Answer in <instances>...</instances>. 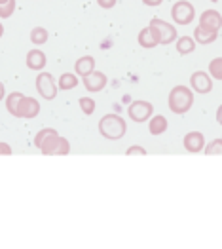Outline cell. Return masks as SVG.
<instances>
[{
	"label": "cell",
	"mask_w": 222,
	"mask_h": 249,
	"mask_svg": "<svg viewBox=\"0 0 222 249\" xmlns=\"http://www.w3.org/2000/svg\"><path fill=\"white\" fill-rule=\"evenodd\" d=\"M34 146L40 148L44 156H65L70 152V143L59 135L53 127H44L34 135Z\"/></svg>",
	"instance_id": "obj_1"
},
{
	"label": "cell",
	"mask_w": 222,
	"mask_h": 249,
	"mask_svg": "<svg viewBox=\"0 0 222 249\" xmlns=\"http://www.w3.org/2000/svg\"><path fill=\"white\" fill-rule=\"evenodd\" d=\"M167 105H169V110L173 114H186L192 105H194V91L192 88H186V86H175L171 91H169V97H167Z\"/></svg>",
	"instance_id": "obj_2"
},
{
	"label": "cell",
	"mask_w": 222,
	"mask_h": 249,
	"mask_svg": "<svg viewBox=\"0 0 222 249\" xmlns=\"http://www.w3.org/2000/svg\"><path fill=\"white\" fill-rule=\"evenodd\" d=\"M99 133L108 141H118L127 133V122L120 114H114V112L104 114L99 120Z\"/></svg>",
	"instance_id": "obj_3"
},
{
	"label": "cell",
	"mask_w": 222,
	"mask_h": 249,
	"mask_svg": "<svg viewBox=\"0 0 222 249\" xmlns=\"http://www.w3.org/2000/svg\"><path fill=\"white\" fill-rule=\"evenodd\" d=\"M148 29H150L154 40L158 42V46H160V44H162V46L173 44V42L179 38V36H177V29H175L171 23L160 19V18H152Z\"/></svg>",
	"instance_id": "obj_4"
},
{
	"label": "cell",
	"mask_w": 222,
	"mask_h": 249,
	"mask_svg": "<svg viewBox=\"0 0 222 249\" xmlns=\"http://www.w3.org/2000/svg\"><path fill=\"white\" fill-rule=\"evenodd\" d=\"M171 18L177 25L186 27V25H190L192 21L196 19V8L188 0H179L171 8Z\"/></svg>",
	"instance_id": "obj_5"
},
{
	"label": "cell",
	"mask_w": 222,
	"mask_h": 249,
	"mask_svg": "<svg viewBox=\"0 0 222 249\" xmlns=\"http://www.w3.org/2000/svg\"><path fill=\"white\" fill-rule=\"evenodd\" d=\"M152 114H154V105L144 99H137L127 107V116L137 124H144L146 120H150Z\"/></svg>",
	"instance_id": "obj_6"
},
{
	"label": "cell",
	"mask_w": 222,
	"mask_h": 249,
	"mask_svg": "<svg viewBox=\"0 0 222 249\" xmlns=\"http://www.w3.org/2000/svg\"><path fill=\"white\" fill-rule=\"evenodd\" d=\"M36 91L46 101H51V99L57 97L59 88L55 86V80H53V76L50 72H38V76H36Z\"/></svg>",
	"instance_id": "obj_7"
},
{
	"label": "cell",
	"mask_w": 222,
	"mask_h": 249,
	"mask_svg": "<svg viewBox=\"0 0 222 249\" xmlns=\"http://www.w3.org/2000/svg\"><path fill=\"white\" fill-rule=\"evenodd\" d=\"M190 88H192V91L202 93V95L211 93L213 91V78H211V74L205 72V71L192 72V76H190Z\"/></svg>",
	"instance_id": "obj_8"
},
{
	"label": "cell",
	"mask_w": 222,
	"mask_h": 249,
	"mask_svg": "<svg viewBox=\"0 0 222 249\" xmlns=\"http://www.w3.org/2000/svg\"><path fill=\"white\" fill-rule=\"evenodd\" d=\"M40 114V103L34 99V97H21L19 105H17V112H16V118H25V120H31V118H36Z\"/></svg>",
	"instance_id": "obj_9"
},
{
	"label": "cell",
	"mask_w": 222,
	"mask_h": 249,
	"mask_svg": "<svg viewBox=\"0 0 222 249\" xmlns=\"http://www.w3.org/2000/svg\"><path fill=\"white\" fill-rule=\"evenodd\" d=\"M84 88L87 89V91H91V93H99L102 91L104 88H106V84H108V78H106V74L101 72V71H93V72H89L87 76H84Z\"/></svg>",
	"instance_id": "obj_10"
},
{
	"label": "cell",
	"mask_w": 222,
	"mask_h": 249,
	"mask_svg": "<svg viewBox=\"0 0 222 249\" xmlns=\"http://www.w3.org/2000/svg\"><path fill=\"white\" fill-rule=\"evenodd\" d=\"M182 146H184L188 152L198 154V152H202L203 148H205V135H203L202 131H190V133L184 135Z\"/></svg>",
	"instance_id": "obj_11"
},
{
	"label": "cell",
	"mask_w": 222,
	"mask_h": 249,
	"mask_svg": "<svg viewBox=\"0 0 222 249\" xmlns=\"http://www.w3.org/2000/svg\"><path fill=\"white\" fill-rule=\"evenodd\" d=\"M200 25L207 31H221L222 27V16L221 12L217 10H205L202 16H200Z\"/></svg>",
	"instance_id": "obj_12"
},
{
	"label": "cell",
	"mask_w": 222,
	"mask_h": 249,
	"mask_svg": "<svg viewBox=\"0 0 222 249\" xmlns=\"http://www.w3.org/2000/svg\"><path fill=\"white\" fill-rule=\"evenodd\" d=\"M25 63H27V67L31 69V71H44V67H46V53L42 52V50H31L29 53H27V57H25Z\"/></svg>",
	"instance_id": "obj_13"
},
{
	"label": "cell",
	"mask_w": 222,
	"mask_h": 249,
	"mask_svg": "<svg viewBox=\"0 0 222 249\" xmlns=\"http://www.w3.org/2000/svg\"><path fill=\"white\" fill-rule=\"evenodd\" d=\"M167 127H169V122H167V118L163 116V114H152L150 116V120H148V131L152 133V135H162L167 131Z\"/></svg>",
	"instance_id": "obj_14"
},
{
	"label": "cell",
	"mask_w": 222,
	"mask_h": 249,
	"mask_svg": "<svg viewBox=\"0 0 222 249\" xmlns=\"http://www.w3.org/2000/svg\"><path fill=\"white\" fill-rule=\"evenodd\" d=\"M219 38V33L217 31H207V29H203L202 25H198L196 29H194V40L196 44H213V42H217Z\"/></svg>",
	"instance_id": "obj_15"
},
{
	"label": "cell",
	"mask_w": 222,
	"mask_h": 249,
	"mask_svg": "<svg viewBox=\"0 0 222 249\" xmlns=\"http://www.w3.org/2000/svg\"><path fill=\"white\" fill-rule=\"evenodd\" d=\"M93 71H95V57H91V55H84V57H80L78 61L74 63V72L80 74L82 78L87 76Z\"/></svg>",
	"instance_id": "obj_16"
},
{
	"label": "cell",
	"mask_w": 222,
	"mask_h": 249,
	"mask_svg": "<svg viewBox=\"0 0 222 249\" xmlns=\"http://www.w3.org/2000/svg\"><path fill=\"white\" fill-rule=\"evenodd\" d=\"M175 42H177V53L179 55H188V53H192L196 50L194 36H179Z\"/></svg>",
	"instance_id": "obj_17"
},
{
	"label": "cell",
	"mask_w": 222,
	"mask_h": 249,
	"mask_svg": "<svg viewBox=\"0 0 222 249\" xmlns=\"http://www.w3.org/2000/svg\"><path fill=\"white\" fill-rule=\"evenodd\" d=\"M78 86V74L76 72H63L59 76V82H57V88L59 89H74Z\"/></svg>",
	"instance_id": "obj_18"
},
{
	"label": "cell",
	"mask_w": 222,
	"mask_h": 249,
	"mask_svg": "<svg viewBox=\"0 0 222 249\" xmlns=\"http://www.w3.org/2000/svg\"><path fill=\"white\" fill-rule=\"evenodd\" d=\"M137 42H139V46L144 48V50H152V48H156V46H158V42L154 40V36H152V33H150V29H148V27H144V29L139 31Z\"/></svg>",
	"instance_id": "obj_19"
},
{
	"label": "cell",
	"mask_w": 222,
	"mask_h": 249,
	"mask_svg": "<svg viewBox=\"0 0 222 249\" xmlns=\"http://www.w3.org/2000/svg\"><path fill=\"white\" fill-rule=\"evenodd\" d=\"M48 38H50V33H48V29H44V27H34V29L31 31V42H33L34 46L46 44Z\"/></svg>",
	"instance_id": "obj_20"
},
{
	"label": "cell",
	"mask_w": 222,
	"mask_h": 249,
	"mask_svg": "<svg viewBox=\"0 0 222 249\" xmlns=\"http://www.w3.org/2000/svg\"><path fill=\"white\" fill-rule=\"evenodd\" d=\"M21 97H23V93H19V91H12L10 95H6V110L12 116H16V112H17V105H19Z\"/></svg>",
	"instance_id": "obj_21"
},
{
	"label": "cell",
	"mask_w": 222,
	"mask_h": 249,
	"mask_svg": "<svg viewBox=\"0 0 222 249\" xmlns=\"http://www.w3.org/2000/svg\"><path fill=\"white\" fill-rule=\"evenodd\" d=\"M209 74L215 80H222V57H215L209 63Z\"/></svg>",
	"instance_id": "obj_22"
},
{
	"label": "cell",
	"mask_w": 222,
	"mask_h": 249,
	"mask_svg": "<svg viewBox=\"0 0 222 249\" xmlns=\"http://www.w3.org/2000/svg\"><path fill=\"white\" fill-rule=\"evenodd\" d=\"M203 152L207 156H217V154L222 156V139H213L211 143H207L205 148H203Z\"/></svg>",
	"instance_id": "obj_23"
},
{
	"label": "cell",
	"mask_w": 222,
	"mask_h": 249,
	"mask_svg": "<svg viewBox=\"0 0 222 249\" xmlns=\"http://www.w3.org/2000/svg\"><path fill=\"white\" fill-rule=\"evenodd\" d=\"M80 108L82 112L85 114V116H91L93 112H95V108H97V105H95V101L91 99V97H80Z\"/></svg>",
	"instance_id": "obj_24"
},
{
	"label": "cell",
	"mask_w": 222,
	"mask_h": 249,
	"mask_svg": "<svg viewBox=\"0 0 222 249\" xmlns=\"http://www.w3.org/2000/svg\"><path fill=\"white\" fill-rule=\"evenodd\" d=\"M16 12V0H8L4 4H0V19H8L12 18Z\"/></svg>",
	"instance_id": "obj_25"
},
{
	"label": "cell",
	"mask_w": 222,
	"mask_h": 249,
	"mask_svg": "<svg viewBox=\"0 0 222 249\" xmlns=\"http://www.w3.org/2000/svg\"><path fill=\"white\" fill-rule=\"evenodd\" d=\"M125 154H127V156H133V154H141V156H146V150H144L142 146H139V145H133V146H129V148L125 150Z\"/></svg>",
	"instance_id": "obj_26"
},
{
	"label": "cell",
	"mask_w": 222,
	"mask_h": 249,
	"mask_svg": "<svg viewBox=\"0 0 222 249\" xmlns=\"http://www.w3.org/2000/svg\"><path fill=\"white\" fill-rule=\"evenodd\" d=\"M97 4L101 6L102 10H112L118 4V0H97Z\"/></svg>",
	"instance_id": "obj_27"
},
{
	"label": "cell",
	"mask_w": 222,
	"mask_h": 249,
	"mask_svg": "<svg viewBox=\"0 0 222 249\" xmlns=\"http://www.w3.org/2000/svg\"><path fill=\"white\" fill-rule=\"evenodd\" d=\"M0 154L10 156V154H12V146L8 145V143H0Z\"/></svg>",
	"instance_id": "obj_28"
},
{
	"label": "cell",
	"mask_w": 222,
	"mask_h": 249,
	"mask_svg": "<svg viewBox=\"0 0 222 249\" xmlns=\"http://www.w3.org/2000/svg\"><path fill=\"white\" fill-rule=\"evenodd\" d=\"M163 0H142V4L144 6H150V8H156V6H160Z\"/></svg>",
	"instance_id": "obj_29"
},
{
	"label": "cell",
	"mask_w": 222,
	"mask_h": 249,
	"mask_svg": "<svg viewBox=\"0 0 222 249\" xmlns=\"http://www.w3.org/2000/svg\"><path fill=\"white\" fill-rule=\"evenodd\" d=\"M217 122L222 125V105L219 107V108H217Z\"/></svg>",
	"instance_id": "obj_30"
},
{
	"label": "cell",
	"mask_w": 222,
	"mask_h": 249,
	"mask_svg": "<svg viewBox=\"0 0 222 249\" xmlns=\"http://www.w3.org/2000/svg\"><path fill=\"white\" fill-rule=\"evenodd\" d=\"M6 97V88H4V84L0 82V101Z\"/></svg>",
	"instance_id": "obj_31"
},
{
	"label": "cell",
	"mask_w": 222,
	"mask_h": 249,
	"mask_svg": "<svg viewBox=\"0 0 222 249\" xmlns=\"http://www.w3.org/2000/svg\"><path fill=\"white\" fill-rule=\"evenodd\" d=\"M2 35H4V27H2V23H0V38H2Z\"/></svg>",
	"instance_id": "obj_32"
},
{
	"label": "cell",
	"mask_w": 222,
	"mask_h": 249,
	"mask_svg": "<svg viewBox=\"0 0 222 249\" xmlns=\"http://www.w3.org/2000/svg\"><path fill=\"white\" fill-rule=\"evenodd\" d=\"M4 2H8V0H0V4H4Z\"/></svg>",
	"instance_id": "obj_33"
},
{
	"label": "cell",
	"mask_w": 222,
	"mask_h": 249,
	"mask_svg": "<svg viewBox=\"0 0 222 249\" xmlns=\"http://www.w3.org/2000/svg\"><path fill=\"white\" fill-rule=\"evenodd\" d=\"M211 2H219V0H211Z\"/></svg>",
	"instance_id": "obj_34"
}]
</instances>
